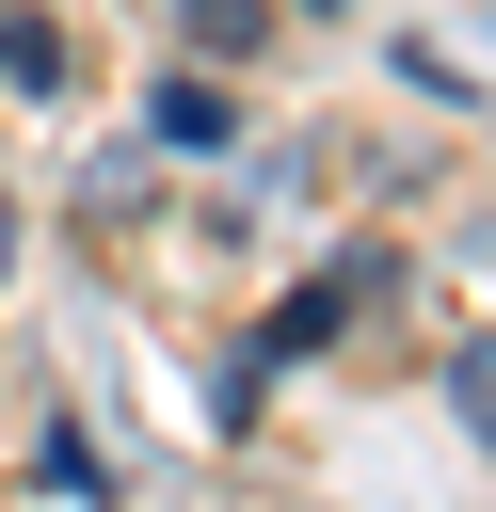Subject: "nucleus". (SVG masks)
Returning <instances> with one entry per match:
<instances>
[{"label":"nucleus","instance_id":"obj_1","mask_svg":"<svg viewBox=\"0 0 496 512\" xmlns=\"http://www.w3.org/2000/svg\"><path fill=\"white\" fill-rule=\"evenodd\" d=\"M144 144H160V160H208V144H224V80H208V64H176V80L144 96Z\"/></svg>","mask_w":496,"mask_h":512},{"label":"nucleus","instance_id":"obj_2","mask_svg":"<svg viewBox=\"0 0 496 512\" xmlns=\"http://www.w3.org/2000/svg\"><path fill=\"white\" fill-rule=\"evenodd\" d=\"M176 32H192L208 64H240V48H272V0H176Z\"/></svg>","mask_w":496,"mask_h":512},{"label":"nucleus","instance_id":"obj_3","mask_svg":"<svg viewBox=\"0 0 496 512\" xmlns=\"http://www.w3.org/2000/svg\"><path fill=\"white\" fill-rule=\"evenodd\" d=\"M128 208H144V160H128V144H112V160H96V176H80V224H96V240H112V224H128Z\"/></svg>","mask_w":496,"mask_h":512},{"label":"nucleus","instance_id":"obj_4","mask_svg":"<svg viewBox=\"0 0 496 512\" xmlns=\"http://www.w3.org/2000/svg\"><path fill=\"white\" fill-rule=\"evenodd\" d=\"M448 400H464V432L496 448V336H464V352H448Z\"/></svg>","mask_w":496,"mask_h":512},{"label":"nucleus","instance_id":"obj_5","mask_svg":"<svg viewBox=\"0 0 496 512\" xmlns=\"http://www.w3.org/2000/svg\"><path fill=\"white\" fill-rule=\"evenodd\" d=\"M16 256H32V208H16V192H0V288H16Z\"/></svg>","mask_w":496,"mask_h":512}]
</instances>
